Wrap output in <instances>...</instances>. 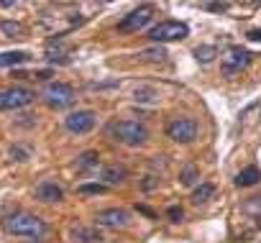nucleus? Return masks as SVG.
<instances>
[{"label": "nucleus", "mask_w": 261, "mask_h": 243, "mask_svg": "<svg viewBox=\"0 0 261 243\" xmlns=\"http://www.w3.org/2000/svg\"><path fill=\"white\" fill-rule=\"evenodd\" d=\"M6 230L11 235H29V238H41L46 233V223L31 212H13L6 218Z\"/></svg>", "instance_id": "1"}, {"label": "nucleus", "mask_w": 261, "mask_h": 243, "mask_svg": "<svg viewBox=\"0 0 261 243\" xmlns=\"http://www.w3.org/2000/svg\"><path fill=\"white\" fill-rule=\"evenodd\" d=\"M110 136L123 146H141L149 141V128L139 120H118L110 126Z\"/></svg>", "instance_id": "2"}, {"label": "nucleus", "mask_w": 261, "mask_h": 243, "mask_svg": "<svg viewBox=\"0 0 261 243\" xmlns=\"http://www.w3.org/2000/svg\"><path fill=\"white\" fill-rule=\"evenodd\" d=\"M187 36H190V29H187V23H182V21H162L159 26H154V29L149 31V39H151L154 44L182 41V39H187Z\"/></svg>", "instance_id": "3"}, {"label": "nucleus", "mask_w": 261, "mask_h": 243, "mask_svg": "<svg viewBox=\"0 0 261 243\" xmlns=\"http://www.w3.org/2000/svg\"><path fill=\"white\" fill-rule=\"evenodd\" d=\"M44 102L54 110H62V107H69L74 102V90L67 85V82H49L41 92Z\"/></svg>", "instance_id": "4"}, {"label": "nucleus", "mask_w": 261, "mask_h": 243, "mask_svg": "<svg viewBox=\"0 0 261 243\" xmlns=\"http://www.w3.org/2000/svg\"><path fill=\"white\" fill-rule=\"evenodd\" d=\"M248 64H251V54H248L246 49H241V46H230V49L220 57V72H223V77H236V74H241Z\"/></svg>", "instance_id": "5"}, {"label": "nucleus", "mask_w": 261, "mask_h": 243, "mask_svg": "<svg viewBox=\"0 0 261 243\" xmlns=\"http://www.w3.org/2000/svg\"><path fill=\"white\" fill-rule=\"evenodd\" d=\"M95 123H97V113L95 110H74V113H69L64 118V128L69 133H74V136L90 133L95 128Z\"/></svg>", "instance_id": "6"}, {"label": "nucleus", "mask_w": 261, "mask_h": 243, "mask_svg": "<svg viewBox=\"0 0 261 243\" xmlns=\"http://www.w3.org/2000/svg\"><path fill=\"white\" fill-rule=\"evenodd\" d=\"M167 136L174 144H192L197 139V120L192 118H174L167 126Z\"/></svg>", "instance_id": "7"}, {"label": "nucleus", "mask_w": 261, "mask_h": 243, "mask_svg": "<svg viewBox=\"0 0 261 243\" xmlns=\"http://www.w3.org/2000/svg\"><path fill=\"white\" fill-rule=\"evenodd\" d=\"M34 92L26 87H8V90H0V110H21L26 105L34 102Z\"/></svg>", "instance_id": "8"}, {"label": "nucleus", "mask_w": 261, "mask_h": 243, "mask_svg": "<svg viewBox=\"0 0 261 243\" xmlns=\"http://www.w3.org/2000/svg\"><path fill=\"white\" fill-rule=\"evenodd\" d=\"M151 16H154V6H141V8H136V11H130L128 16H123V21L118 23V31H123V34H136V31H141V29L151 21Z\"/></svg>", "instance_id": "9"}, {"label": "nucleus", "mask_w": 261, "mask_h": 243, "mask_svg": "<svg viewBox=\"0 0 261 243\" xmlns=\"http://www.w3.org/2000/svg\"><path fill=\"white\" fill-rule=\"evenodd\" d=\"M130 223V212L123 207H108L95 215V225L100 228H125Z\"/></svg>", "instance_id": "10"}, {"label": "nucleus", "mask_w": 261, "mask_h": 243, "mask_svg": "<svg viewBox=\"0 0 261 243\" xmlns=\"http://www.w3.org/2000/svg\"><path fill=\"white\" fill-rule=\"evenodd\" d=\"M69 243H105L102 233L97 228H87V225H77L69 230Z\"/></svg>", "instance_id": "11"}, {"label": "nucleus", "mask_w": 261, "mask_h": 243, "mask_svg": "<svg viewBox=\"0 0 261 243\" xmlns=\"http://www.w3.org/2000/svg\"><path fill=\"white\" fill-rule=\"evenodd\" d=\"M36 197L41 200V202H59L62 197H64V190L57 184V182H41L39 187H36Z\"/></svg>", "instance_id": "12"}, {"label": "nucleus", "mask_w": 261, "mask_h": 243, "mask_svg": "<svg viewBox=\"0 0 261 243\" xmlns=\"http://www.w3.org/2000/svg\"><path fill=\"white\" fill-rule=\"evenodd\" d=\"M261 182V169L258 167H246L236 174V187H253Z\"/></svg>", "instance_id": "13"}, {"label": "nucleus", "mask_w": 261, "mask_h": 243, "mask_svg": "<svg viewBox=\"0 0 261 243\" xmlns=\"http://www.w3.org/2000/svg\"><path fill=\"white\" fill-rule=\"evenodd\" d=\"M125 174H128V172H125V167L110 164V167H105V169H102V174H100V177H102L108 184H120V182L125 179Z\"/></svg>", "instance_id": "14"}, {"label": "nucleus", "mask_w": 261, "mask_h": 243, "mask_svg": "<svg viewBox=\"0 0 261 243\" xmlns=\"http://www.w3.org/2000/svg\"><path fill=\"white\" fill-rule=\"evenodd\" d=\"M23 62H29L26 51H3V54H0V69H3V67H18Z\"/></svg>", "instance_id": "15"}, {"label": "nucleus", "mask_w": 261, "mask_h": 243, "mask_svg": "<svg viewBox=\"0 0 261 243\" xmlns=\"http://www.w3.org/2000/svg\"><path fill=\"white\" fill-rule=\"evenodd\" d=\"M213 195H215V187H213L210 182H205V184L195 187V192H192V202H195V205H202V202H207Z\"/></svg>", "instance_id": "16"}, {"label": "nucleus", "mask_w": 261, "mask_h": 243, "mask_svg": "<svg viewBox=\"0 0 261 243\" xmlns=\"http://www.w3.org/2000/svg\"><path fill=\"white\" fill-rule=\"evenodd\" d=\"M97 164H100L97 151H85V154L77 159V169H92V167H97Z\"/></svg>", "instance_id": "17"}, {"label": "nucleus", "mask_w": 261, "mask_h": 243, "mask_svg": "<svg viewBox=\"0 0 261 243\" xmlns=\"http://www.w3.org/2000/svg\"><path fill=\"white\" fill-rule=\"evenodd\" d=\"M195 57H197V59H200L202 64H207V62H213V59L218 57V49H215V46H207V44H205V46H197V49H195Z\"/></svg>", "instance_id": "18"}, {"label": "nucleus", "mask_w": 261, "mask_h": 243, "mask_svg": "<svg viewBox=\"0 0 261 243\" xmlns=\"http://www.w3.org/2000/svg\"><path fill=\"white\" fill-rule=\"evenodd\" d=\"M0 29H3V34H6V36H13V39L26 34L23 23H13V21H3V23H0Z\"/></svg>", "instance_id": "19"}, {"label": "nucleus", "mask_w": 261, "mask_h": 243, "mask_svg": "<svg viewBox=\"0 0 261 243\" xmlns=\"http://www.w3.org/2000/svg\"><path fill=\"white\" fill-rule=\"evenodd\" d=\"M11 156H13V161H29L31 159V149H26V146H13L11 149Z\"/></svg>", "instance_id": "20"}, {"label": "nucleus", "mask_w": 261, "mask_h": 243, "mask_svg": "<svg viewBox=\"0 0 261 243\" xmlns=\"http://www.w3.org/2000/svg\"><path fill=\"white\" fill-rule=\"evenodd\" d=\"M141 57H144V59H149V62H164L167 51L159 46V49H146V51H141Z\"/></svg>", "instance_id": "21"}, {"label": "nucleus", "mask_w": 261, "mask_h": 243, "mask_svg": "<svg viewBox=\"0 0 261 243\" xmlns=\"http://www.w3.org/2000/svg\"><path fill=\"white\" fill-rule=\"evenodd\" d=\"M108 187L105 184H82L80 187V195H102Z\"/></svg>", "instance_id": "22"}, {"label": "nucleus", "mask_w": 261, "mask_h": 243, "mask_svg": "<svg viewBox=\"0 0 261 243\" xmlns=\"http://www.w3.org/2000/svg\"><path fill=\"white\" fill-rule=\"evenodd\" d=\"M195 182H197V169L195 167H187L182 172V184H195Z\"/></svg>", "instance_id": "23"}, {"label": "nucleus", "mask_w": 261, "mask_h": 243, "mask_svg": "<svg viewBox=\"0 0 261 243\" xmlns=\"http://www.w3.org/2000/svg\"><path fill=\"white\" fill-rule=\"evenodd\" d=\"M167 215L172 218V223H179V220L185 218V212H182V207H169V210H167Z\"/></svg>", "instance_id": "24"}, {"label": "nucleus", "mask_w": 261, "mask_h": 243, "mask_svg": "<svg viewBox=\"0 0 261 243\" xmlns=\"http://www.w3.org/2000/svg\"><path fill=\"white\" fill-rule=\"evenodd\" d=\"M205 8L213 11V13H223V11H228V3H207Z\"/></svg>", "instance_id": "25"}]
</instances>
